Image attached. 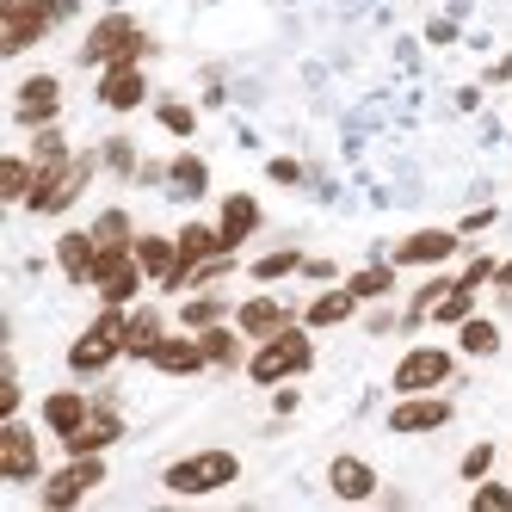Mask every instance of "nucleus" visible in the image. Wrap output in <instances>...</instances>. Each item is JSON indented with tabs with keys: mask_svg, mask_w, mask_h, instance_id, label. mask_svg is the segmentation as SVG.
Wrapping results in <instances>:
<instances>
[{
	"mask_svg": "<svg viewBox=\"0 0 512 512\" xmlns=\"http://www.w3.org/2000/svg\"><path fill=\"white\" fill-rule=\"evenodd\" d=\"M173 192H186V198L204 192V161H198V155H179V161H173Z\"/></svg>",
	"mask_w": 512,
	"mask_h": 512,
	"instance_id": "2f4dec72",
	"label": "nucleus"
},
{
	"mask_svg": "<svg viewBox=\"0 0 512 512\" xmlns=\"http://www.w3.org/2000/svg\"><path fill=\"white\" fill-rule=\"evenodd\" d=\"M31 161H38V167H62L68 161V142H62V130H38V142H31Z\"/></svg>",
	"mask_w": 512,
	"mask_h": 512,
	"instance_id": "c85d7f7f",
	"label": "nucleus"
},
{
	"mask_svg": "<svg viewBox=\"0 0 512 512\" xmlns=\"http://www.w3.org/2000/svg\"><path fill=\"white\" fill-rule=\"evenodd\" d=\"M198 340H204V358H210V364H235V358H241V340L223 334V327H204Z\"/></svg>",
	"mask_w": 512,
	"mask_h": 512,
	"instance_id": "c756f323",
	"label": "nucleus"
},
{
	"mask_svg": "<svg viewBox=\"0 0 512 512\" xmlns=\"http://www.w3.org/2000/svg\"><path fill=\"white\" fill-rule=\"evenodd\" d=\"M216 253H229V247H223V229L186 223V229H179V278H186L192 266H204V260H216ZM179 278H173L167 290H179Z\"/></svg>",
	"mask_w": 512,
	"mask_h": 512,
	"instance_id": "4468645a",
	"label": "nucleus"
},
{
	"mask_svg": "<svg viewBox=\"0 0 512 512\" xmlns=\"http://www.w3.org/2000/svg\"><path fill=\"white\" fill-rule=\"evenodd\" d=\"M142 278H149V272L136 266V253H99V272H93V284H99V297H105V303H130Z\"/></svg>",
	"mask_w": 512,
	"mask_h": 512,
	"instance_id": "9d476101",
	"label": "nucleus"
},
{
	"mask_svg": "<svg viewBox=\"0 0 512 512\" xmlns=\"http://www.w3.org/2000/svg\"><path fill=\"white\" fill-rule=\"evenodd\" d=\"M167 334H161V315L149 309V315H130V327H124V352L130 358H155V346H161Z\"/></svg>",
	"mask_w": 512,
	"mask_h": 512,
	"instance_id": "b1692460",
	"label": "nucleus"
},
{
	"mask_svg": "<svg viewBox=\"0 0 512 512\" xmlns=\"http://www.w3.org/2000/svg\"><path fill=\"white\" fill-rule=\"evenodd\" d=\"M235 475H241V463L229 451H198V457L167 463V488L173 494H210V488H229Z\"/></svg>",
	"mask_w": 512,
	"mask_h": 512,
	"instance_id": "39448f33",
	"label": "nucleus"
},
{
	"mask_svg": "<svg viewBox=\"0 0 512 512\" xmlns=\"http://www.w3.org/2000/svg\"><path fill=\"white\" fill-rule=\"evenodd\" d=\"M149 364H155V371H167V377H192L198 364H210V358H204V340H161Z\"/></svg>",
	"mask_w": 512,
	"mask_h": 512,
	"instance_id": "aec40b11",
	"label": "nucleus"
},
{
	"mask_svg": "<svg viewBox=\"0 0 512 512\" xmlns=\"http://www.w3.org/2000/svg\"><path fill=\"white\" fill-rule=\"evenodd\" d=\"M352 309H358L352 290H327V297H315V303H309V327H334V321H346Z\"/></svg>",
	"mask_w": 512,
	"mask_h": 512,
	"instance_id": "bb28decb",
	"label": "nucleus"
},
{
	"mask_svg": "<svg viewBox=\"0 0 512 512\" xmlns=\"http://www.w3.org/2000/svg\"><path fill=\"white\" fill-rule=\"evenodd\" d=\"M161 124H167L173 136H192V124H198V118L186 112V105H161Z\"/></svg>",
	"mask_w": 512,
	"mask_h": 512,
	"instance_id": "4c0bfd02",
	"label": "nucleus"
},
{
	"mask_svg": "<svg viewBox=\"0 0 512 512\" xmlns=\"http://www.w3.org/2000/svg\"><path fill=\"white\" fill-rule=\"evenodd\" d=\"M494 272H500V266H494V260H475V266H469V272H463V284H469V290H475V284H482V278H494Z\"/></svg>",
	"mask_w": 512,
	"mask_h": 512,
	"instance_id": "58836bf2",
	"label": "nucleus"
},
{
	"mask_svg": "<svg viewBox=\"0 0 512 512\" xmlns=\"http://www.w3.org/2000/svg\"><path fill=\"white\" fill-rule=\"evenodd\" d=\"M457 253V235L451 229H420L395 247V266H438V260H451Z\"/></svg>",
	"mask_w": 512,
	"mask_h": 512,
	"instance_id": "ddd939ff",
	"label": "nucleus"
},
{
	"mask_svg": "<svg viewBox=\"0 0 512 512\" xmlns=\"http://www.w3.org/2000/svg\"><path fill=\"white\" fill-rule=\"evenodd\" d=\"M451 377V352L445 346H414L408 358L395 364V389L401 395H420V389H438Z\"/></svg>",
	"mask_w": 512,
	"mask_h": 512,
	"instance_id": "6e6552de",
	"label": "nucleus"
},
{
	"mask_svg": "<svg viewBox=\"0 0 512 512\" xmlns=\"http://www.w3.org/2000/svg\"><path fill=\"white\" fill-rule=\"evenodd\" d=\"M31 186H38V161H19V155L0 161V192H7L13 204H25V198H31Z\"/></svg>",
	"mask_w": 512,
	"mask_h": 512,
	"instance_id": "393cba45",
	"label": "nucleus"
},
{
	"mask_svg": "<svg viewBox=\"0 0 512 512\" xmlns=\"http://www.w3.org/2000/svg\"><path fill=\"white\" fill-rule=\"evenodd\" d=\"M124 327H130V315H124V303H105V315L87 327V334L68 346V371H81V377H93V371H105L118 352H124Z\"/></svg>",
	"mask_w": 512,
	"mask_h": 512,
	"instance_id": "f257e3e1",
	"label": "nucleus"
},
{
	"mask_svg": "<svg viewBox=\"0 0 512 512\" xmlns=\"http://www.w3.org/2000/svg\"><path fill=\"white\" fill-rule=\"evenodd\" d=\"M297 266H303L297 253H266V260L253 266V278H284V272H297Z\"/></svg>",
	"mask_w": 512,
	"mask_h": 512,
	"instance_id": "c9c22d12",
	"label": "nucleus"
},
{
	"mask_svg": "<svg viewBox=\"0 0 512 512\" xmlns=\"http://www.w3.org/2000/svg\"><path fill=\"white\" fill-rule=\"evenodd\" d=\"M136 56H149V38H142L124 13H112V19L93 25V38H87V62H93V68H124V62H136Z\"/></svg>",
	"mask_w": 512,
	"mask_h": 512,
	"instance_id": "423d86ee",
	"label": "nucleus"
},
{
	"mask_svg": "<svg viewBox=\"0 0 512 512\" xmlns=\"http://www.w3.org/2000/svg\"><path fill=\"white\" fill-rule=\"evenodd\" d=\"M0 13H7V38H0V50H7V56H19L25 44H38L44 31L56 25V19H68V13H75V0H7Z\"/></svg>",
	"mask_w": 512,
	"mask_h": 512,
	"instance_id": "7ed1b4c3",
	"label": "nucleus"
},
{
	"mask_svg": "<svg viewBox=\"0 0 512 512\" xmlns=\"http://www.w3.org/2000/svg\"><path fill=\"white\" fill-rule=\"evenodd\" d=\"M87 179H93V161H87V155H68L62 167H38V186H31L25 204L38 210V216H56V210H68V204L81 198Z\"/></svg>",
	"mask_w": 512,
	"mask_h": 512,
	"instance_id": "20e7f679",
	"label": "nucleus"
},
{
	"mask_svg": "<svg viewBox=\"0 0 512 512\" xmlns=\"http://www.w3.org/2000/svg\"><path fill=\"white\" fill-rule=\"evenodd\" d=\"M469 303H475V297H469V284H451L445 297H438L432 321H451V327H457V321H469Z\"/></svg>",
	"mask_w": 512,
	"mask_h": 512,
	"instance_id": "7c9ffc66",
	"label": "nucleus"
},
{
	"mask_svg": "<svg viewBox=\"0 0 512 512\" xmlns=\"http://www.w3.org/2000/svg\"><path fill=\"white\" fill-rule=\"evenodd\" d=\"M475 512H512V488L482 482V488H475Z\"/></svg>",
	"mask_w": 512,
	"mask_h": 512,
	"instance_id": "f704fd0d",
	"label": "nucleus"
},
{
	"mask_svg": "<svg viewBox=\"0 0 512 512\" xmlns=\"http://www.w3.org/2000/svg\"><path fill=\"white\" fill-rule=\"evenodd\" d=\"M136 266L149 272V278H161V284H173L179 278V241H167V235H136Z\"/></svg>",
	"mask_w": 512,
	"mask_h": 512,
	"instance_id": "f3484780",
	"label": "nucleus"
},
{
	"mask_svg": "<svg viewBox=\"0 0 512 512\" xmlns=\"http://www.w3.org/2000/svg\"><path fill=\"white\" fill-rule=\"evenodd\" d=\"M488 469H494V445H475V451L463 457V475H469V482H482Z\"/></svg>",
	"mask_w": 512,
	"mask_h": 512,
	"instance_id": "e433bc0d",
	"label": "nucleus"
},
{
	"mask_svg": "<svg viewBox=\"0 0 512 512\" xmlns=\"http://www.w3.org/2000/svg\"><path fill=\"white\" fill-rule=\"evenodd\" d=\"M327 482H334V494H340V500H371V494H377V475L364 469L358 457H340V463H334V475H327Z\"/></svg>",
	"mask_w": 512,
	"mask_h": 512,
	"instance_id": "4be33fe9",
	"label": "nucleus"
},
{
	"mask_svg": "<svg viewBox=\"0 0 512 512\" xmlns=\"http://www.w3.org/2000/svg\"><path fill=\"white\" fill-rule=\"evenodd\" d=\"M87 414H93V408H87V401H81L75 389H56V395L44 401V420H50V432H62V438L75 432V426H81Z\"/></svg>",
	"mask_w": 512,
	"mask_h": 512,
	"instance_id": "5701e85b",
	"label": "nucleus"
},
{
	"mask_svg": "<svg viewBox=\"0 0 512 512\" xmlns=\"http://www.w3.org/2000/svg\"><path fill=\"white\" fill-rule=\"evenodd\" d=\"M272 179H284V186H290V179H303V167L297 161H272Z\"/></svg>",
	"mask_w": 512,
	"mask_h": 512,
	"instance_id": "a19ab883",
	"label": "nucleus"
},
{
	"mask_svg": "<svg viewBox=\"0 0 512 512\" xmlns=\"http://www.w3.org/2000/svg\"><path fill=\"white\" fill-rule=\"evenodd\" d=\"M389 284H395V272H389V266H371V272H358L346 290H352V297H383Z\"/></svg>",
	"mask_w": 512,
	"mask_h": 512,
	"instance_id": "72a5a7b5",
	"label": "nucleus"
},
{
	"mask_svg": "<svg viewBox=\"0 0 512 512\" xmlns=\"http://www.w3.org/2000/svg\"><path fill=\"white\" fill-rule=\"evenodd\" d=\"M0 469H7V482H31L38 475V445H31V432L19 420H7V432H0Z\"/></svg>",
	"mask_w": 512,
	"mask_h": 512,
	"instance_id": "f8f14e48",
	"label": "nucleus"
},
{
	"mask_svg": "<svg viewBox=\"0 0 512 512\" xmlns=\"http://www.w3.org/2000/svg\"><path fill=\"white\" fill-rule=\"evenodd\" d=\"M463 352H475V358L500 352V327L494 321H463Z\"/></svg>",
	"mask_w": 512,
	"mask_h": 512,
	"instance_id": "cd10ccee",
	"label": "nucleus"
},
{
	"mask_svg": "<svg viewBox=\"0 0 512 512\" xmlns=\"http://www.w3.org/2000/svg\"><path fill=\"white\" fill-rule=\"evenodd\" d=\"M142 93H149V81H142L136 62L105 68V75H99V105H112V112H130V105H142Z\"/></svg>",
	"mask_w": 512,
	"mask_h": 512,
	"instance_id": "2eb2a0df",
	"label": "nucleus"
},
{
	"mask_svg": "<svg viewBox=\"0 0 512 512\" xmlns=\"http://www.w3.org/2000/svg\"><path fill=\"white\" fill-rule=\"evenodd\" d=\"M99 482H105V463H99V451H93V457H75L68 469H56L50 482H44V506H50V512H68V506H75L81 494H93Z\"/></svg>",
	"mask_w": 512,
	"mask_h": 512,
	"instance_id": "0eeeda50",
	"label": "nucleus"
},
{
	"mask_svg": "<svg viewBox=\"0 0 512 512\" xmlns=\"http://www.w3.org/2000/svg\"><path fill=\"white\" fill-rule=\"evenodd\" d=\"M253 229H260V204H253L247 192H235V198H223V247H241Z\"/></svg>",
	"mask_w": 512,
	"mask_h": 512,
	"instance_id": "412c9836",
	"label": "nucleus"
},
{
	"mask_svg": "<svg viewBox=\"0 0 512 512\" xmlns=\"http://www.w3.org/2000/svg\"><path fill=\"white\" fill-rule=\"evenodd\" d=\"M494 278H500V290H512V260H506V266H500Z\"/></svg>",
	"mask_w": 512,
	"mask_h": 512,
	"instance_id": "79ce46f5",
	"label": "nucleus"
},
{
	"mask_svg": "<svg viewBox=\"0 0 512 512\" xmlns=\"http://www.w3.org/2000/svg\"><path fill=\"white\" fill-rule=\"evenodd\" d=\"M451 420V401H432L426 389L420 395H408V401H395V414H389V426L395 432H438Z\"/></svg>",
	"mask_w": 512,
	"mask_h": 512,
	"instance_id": "9b49d317",
	"label": "nucleus"
},
{
	"mask_svg": "<svg viewBox=\"0 0 512 512\" xmlns=\"http://www.w3.org/2000/svg\"><path fill=\"white\" fill-rule=\"evenodd\" d=\"M56 266L75 278V284H93V272H99V241L93 235H62L56 241Z\"/></svg>",
	"mask_w": 512,
	"mask_h": 512,
	"instance_id": "a211bd4d",
	"label": "nucleus"
},
{
	"mask_svg": "<svg viewBox=\"0 0 512 512\" xmlns=\"http://www.w3.org/2000/svg\"><path fill=\"white\" fill-rule=\"evenodd\" d=\"M56 112H62V81H56V75H31V81L19 87V99H13V118L31 124V130H44Z\"/></svg>",
	"mask_w": 512,
	"mask_h": 512,
	"instance_id": "1a4fd4ad",
	"label": "nucleus"
},
{
	"mask_svg": "<svg viewBox=\"0 0 512 512\" xmlns=\"http://www.w3.org/2000/svg\"><path fill=\"white\" fill-rule=\"evenodd\" d=\"M105 155H112V167H118V173H130V142H112Z\"/></svg>",
	"mask_w": 512,
	"mask_h": 512,
	"instance_id": "ea45409f",
	"label": "nucleus"
},
{
	"mask_svg": "<svg viewBox=\"0 0 512 512\" xmlns=\"http://www.w3.org/2000/svg\"><path fill=\"white\" fill-rule=\"evenodd\" d=\"M118 432H124V426H118V414H112V408H93V414H87V420H81L75 432L62 438V445L75 451V457H93V451H105V445H112Z\"/></svg>",
	"mask_w": 512,
	"mask_h": 512,
	"instance_id": "dca6fc26",
	"label": "nucleus"
},
{
	"mask_svg": "<svg viewBox=\"0 0 512 512\" xmlns=\"http://www.w3.org/2000/svg\"><path fill=\"white\" fill-rule=\"evenodd\" d=\"M284 327H290V309L284 303H272V297L241 303V334L247 340H272V334H284Z\"/></svg>",
	"mask_w": 512,
	"mask_h": 512,
	"instance_id": "6ab92c4d",
	"label": "nucleus"
},
{
	"mask_svg": "<svg viewBox=\"0 0 512 512\" xmlns=\"http://www.w3.org/2000/svg\"><path fill=\"white\" fill-rule=\"evenodd\" d=\"M93 241H99V253H130V247H136V241H130V216H124V210H105L99 229H93Z\"/></svg>",
	"mask_w": 512,
	"mask_h": 512,
	"instance_id": "a878e982",
	"label": "nucleus"
},
{
	"mask_svg": "<svg viewBox=\"0 0 512 512\" xmlns=\"http://www.w3.org/2000/svg\"><path fill=\"white\" fill-rule=\"evenodd\" d=\"M494 81H512V56H506V62H500V68H494Z\"/></svg>",
	"mask_w": 512,
	"mask_h": 512,
	"instance_id": "37998d69",
	"label": "nucleus"
},
{
	"mask_svg": "<svg viewBox=\"0 0 512 512\" xmlns=\"http://www.w3.org/2000/svg\"><path fill=\"white\" fill-rule=\"evenodd\" d=\"M179 315H186V327H192V334H204V327H216V315H223V303H216V297H192V303L179 309Z\"/></svg>",
	"mask_w": 512,
	"mask_h": 512,
	"instance_id": "473e14b6",
	"label": "nucleus"
},
{
	"mask_svg": "<svg viewBox=\"0 0 512 512\" xmlns=\"http://www.w3.org/2000/svg\"><path fill=\"white\" fill-rule=\"evenodd\" d=\"M309 364H315L309 334H303V327H284V334L260 340V352H253V364H247V377H253V383H284V377L309 371Z\"/></svg>",
	"mask_w": 512,
	"mask_h": 512,
	"instance_id": "f03ea898",
	"label": "nucleus"
}]
</instances>
